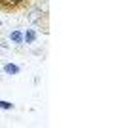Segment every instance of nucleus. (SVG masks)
Listing matches in <instances>:
<instances>
[{
	"instance_id": "f257e3e1",
	"label": "nucleus",
	"mask_w": 114,
	"mask_h": 128,
	"mask_svg": "<svg viewBox=\"0 0 114 128\" xmlns=\"http://www.w3.org/2000/svg\"><path fill=\"white\" fill-rule=\"evenodd\" d=\"M38 0H0V12L2 14H10V16H17V14H25L31 10Z\"/></svg>"
},
{
	"instance_id": "f03ea898",
	"label": "nucleus",
	"mask_w": 114,
	"mask_h": 128,
	"mask_svg": "<svg viewBox=\"0 0 114 128\" xmlns=\"http://www.w3.org/2000/svg\"><path fill=\"white\" fill-rule=\"evenodd\" d=\"M25 16H27V21L34 27H40L44 29V32H48V12L42 10V8H38L36 4L31 8V10L25 12Z\"/></svg>"
},
{
	"instance_id": "7ed1b4c3",
	"label": "nucleus",
	"mask_w": 114,
	"mask_h": 128,
	"mask_svg": "<svg viewBox=\"0 0 114 128\" xmlns=\"http://www.w3.org/2000/svg\"><path fill=\"white\" fill-rule=\"evenodd\" d=\"M34 40H36V31H34V29H27V32L23 34V42L33 44Z\"/></svg>"
},
{
	"instance_id": "20e7f679",
	"label": "nucleus",
	"mask_w": 114,
	"mask_h": 128,
	"mask_svg": "<svg viewBox=\"0 0 114 128\" xmlns=\"http://www.w3.org/2000/svg\"><path fill=\"white\" fill-rule=\"evenodd\" d=\"M10 40L13 44H23V32L21 31H11L10 32Z\"/></svg>"
},
{
	"instance_id": "39448f33",
	"label": "nucleus",
	"mask_w": 114,
	"mask_h": 128,
	"mask_svg": "<svg viewBox=\"0 0 114 128\" xmlns=\"http://www.w3.org/2000/svg\"><path fill=\"white\" fill-rule=\"evenodd\" d=\"M4 71L8 73V75H17L21 69H19L17 65H13V63H6V65H4Z\"/></svg>"
},
{
	"instance_id": "423d86ee",
	"label": "nucleus",
	"mask_w": 114,
	"mask_h": 128,
	"mask_svg": "<svg viewBox=\"0 0 114 128\" xmlns=\"http://www.w3.org/2000/svg\"><path fill=\"white\" fill-rule=\"evenodd\" d=\"M0 109H13V103H10V102H0Z\"/></svg>"
},
{
	"instance_id": "0eeeda50",
	"label": "nucleus",
	"mask_w": 114,
	"mask_h": 128,
	"mask_svg": "<svg viewBox=\"0 0 114 128\" xmlns=\"http://www.w3.org/2000/svg\"><path fill=\"white\" fill-rule=\"evenodd\" d=\"M0 25H2V21H0Z\"/></svg>"
}]
</instances>
